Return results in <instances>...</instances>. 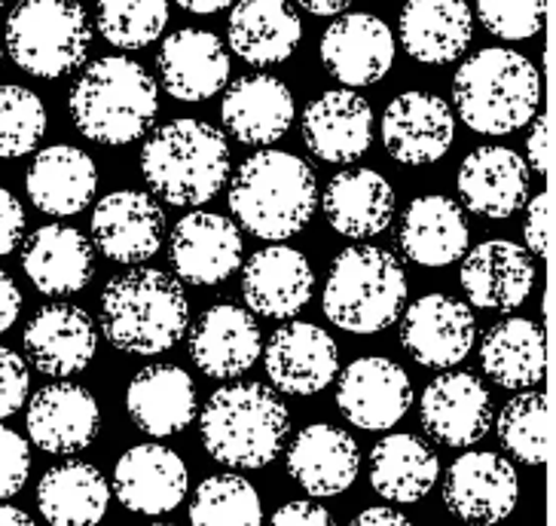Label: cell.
<instances>
[{
    "label": "cell",
    "instance_id": "cell-53",
    "mask_svg": "<svg viewBox=\"0 0 556 526\" xmlns=\"http://www.w3.org/2000/svg\"><path fill=\"white\" fill-rule=\"evenodd\" d=\"M180 10L187 13H197V16H212V13H220L227 10L232 0H175Z\"/></svg>",
    "mask_w": 556,
    "mask_h": 526
},
{
    "label": "cell",
    "instance_id": "cell-27",
    "mask_svg": "<svg viewBox=\"0 0 556 526\" xmlns=\"http://www.w3.org/2000/svg\"><path fill=\"white\" fill-rule=\"evenodd\" d=\"M303 141L315 160L333 165L355 163L374 141V111L352 89H330L303 114Z\"/></svg>",
    "mask_w": 556,
    "mask_h": 526
},
{
    "label": "cell",
    "instance_id": "cell-47",
    "mask_svg": "<svg viewBox=\"0 0 556 526\" xmlns=\"http://www.w3.org/2000/svg\"><path fill=\"white\" fill-rule=\"evenodd\" d=\"M22 239H25V209L16 193L0 187V258L13 254L22 246Z\"/></svg>",
    "mask_w": 556,
    "mask_h": 526
},
{
    "label": "cell",
    "instance_id": "cell-10",
    "mask_svg": "<svg viewBox=\"0 0 556 526\" xmlns=\"http://www.w3.org/2000/svg\"><path fill=\"white\" fill-rule=\"evenodd\" d=\"M477 340L475 310L450 295H426L404 310L401 346L431 371H450L468 359Z\"/></svg>",
    "mask_w": 556,
    "mask_h": 526
},
{
    "label": "cell",
    "instance_id": "cell-22",
    "mask_svg": "<svg viewBox=\"0 0 556 526\" xmlns=\"http://www.w3.org/2000/svg\"><path fill=\"white\" fill-rule=\"evenodd\" d=\"M315 291L309 258L294 246L261 248L242 263V297L248 313L263 318H294Z\"/></svg>",
    "mask_w": 556,
    "mask_h": 526
},
{
    "label": "cell",
    "instance_id": "cell-31",
    "mask_svg": "<svg viewBox=\"0 0 556 526\" xmlns=\"http://www.w3.org/2000/svg\"><path fill=\"white\" fill-rule=\"evenodd\" d=\"M294 96L288 83L269 74H248L229 83L220 104V116L229 135L254 148H269L278 138H285L294 123Z\"/></svg>",
    "mask_w": 556,
    "mask_h": 526
},
{
    "label": "cell",
    "instance_id": "cell-14",
    "mask_svg": "<svg viewBox=\"0 0 556 526\" xmlns=\"http://www.w3.org/2000/svg\"><path fill=\"white\" fill-rule=\"evenodd\" d=\"M392 28L374 13H345L330 22L328 32L321 34L318 55L321 65L343 89H361L379 83L394 65Z\"/></svg>",
    "mask_w": 556,
    "mask_h": 526
},
{
    "label": "cell",
    "instance_id": "cell-9",
    "mask_svg": "<svg viewBox=\"0 0 556 526\" xmlns=\"http://www.w3.org/2000/svg\"><path fill=\"white\" fill-rule=\"evenodd\" d=\"M520 480L514 465L492 450L462 453L443 480L446 511L475 526H492L507 521L517 509Z\"/></svg>",
    "mask_w": 556,
    "mask_h": 526
},
{
    "label": "cell",
    "instance_id": "cell-21",
    "mask_svg": "<svg viewBox=\"0 0 556 526\" xmlns=\"http://www.w3.org/2000/svg\"><path fill=\"white\" fill-rule=\"evenodd\" d=\"M190 490V472L172 447L150 441L129 447L114 468V493L131 514L160 517L175 511Z\"/></svg>",
    "mask_w": 556,
    "mask_h": 526
},
{
    "label": "cell",
    "instance_id": "cell-13",
    "mask_svg": "<svg viewBox=\"0 0 556 526\" xmlns=\"http://www.w3.org/2000/svg\"><path fill=\"white\" fill-rule=\"evenodd\" d=\"M266 377L281 394H318L340 374V346L312 322H288L263 346Z\"/></svg>",
    "mask_w": 556,
    "mask_h": 526
},
{
    "label": "cell",
    "instance_id": "cell-20",
    "mask_svg": "<svg viewBox=\"0 0 556 526\" xmlns=\"http://www.w3.org/2000/svg\"><path fill=\"white\" fill-rule=\"evenodd\" d=\"M25 428L34 447L52 456L80 453L99 438L101 411L96 394L77 383H52L28 401Z\"/></svg>",
    "mask_w": 556,
    "mask_h": 526
},
{
    "label": "cell",
    "instance_id": "cell-48",
    "mask_svg": "<svg viewBox=\"0 0 556 526\" xmlns=\"http://www.w3.org/2000/svg\"><path fill=\"white\" fill-rule=\"evenodd\" d=\"M266 526H337L333 514L312 499H294L269 517Z\"/></svg>",
    "mask_w": 556,
    "mask_h": 526
},
{
    "label": "cell",
    "instance_id": "cell-17",
    "mask_svg": "<svg viewBox=\"0 0 556 526\" xmlns=\"http://www.w3.org/2000/svg\"><path fill=\"white\" fill-rule=\"evenodd\" d=\"M419 419L438 444L453 450L475 447L492 428L490 389L475 374L443 371L422 392Z\"/></svg>",
    "mask_w": 556,
    "mask_h": 526
},
{
    "label": "cell",
    "instance_id": "cell-7",
    "mask_svg": "<svg viewBox=\"0 0 556 526\" xmlns=\"http://www.w3.org/2000/svg\"><path fill=\"white\" fill-rule=\"evenodd\" d=\"M407 291V273L392 251L352 246L330 263L321 310L333 328L370 337L401 318Z\"/></svg>",
    "mask_w": 556,
    "mask_h": 526
},
{
    "label": "cell",
    "instance_id": "cell-52",
    "mask_svg": "<svg viewBox=\"0 0 556 526\" xmlns=\"http://www.w3.org/2000/svg\"><path fill=\"white\" fill-rule=\"evenodd\" d=\"M306 13L312 16H337V13H343L345 7L352 3V0H296Z\"/></svg>",
    "mask_w": 556,
    "mask_h": 526
},
{
    "label": "cell",
    "instance_id": "cell-37",
    "mask_svg": "<svg viewBox=\"0 0 556 526\" xmlns=\"http://www.w3.org/2000/svg\"><path fill=\"white\" fill-rule=\"evenodd\" d=\"M480 364L486 377L502 389H532L547 371V340L532 318L510 315L492 325L480 340Z\"/></svg>",
    "mask_w": 556,
    "mask_h": 526
},
{
    "label": "cell",
    "instance_id": "cell-2",
    "mask_svg": "<svg viewBox=\"0 0 556 526\" xmlns=\"http://www.w3.org/2000/svg\"><path fill=\"white\" fill-rule=\"evenodd\" d=\"M67 111L83 138L123 148L144 138L160 114L156 80L126 55H104L71 86Z\"/></svg>",
    "mask_w": 556,
    "mask_h": 526
},
{
    "label": "cell",
    "instance_id": "cell-24",
    "mask_svg": "<svg viewBox=\"0 0 556 526\" xmlns=\"http://www.w3.org/2000/svg\"><path fill=\"white\" fill-rule=\"evenodd\" d=\"M456 190L465 212L505 221L520 212L529 197V165L517 150L477 148L458 165Z\"/></svg>",
    "mask_w": 556,
    "mask_h": 526
},
{
    "label": "cell",
    "instance_id": "cell-51",
    "mask_svg": "<svg viewBox=\"0 0 556 526\" xmlns=\"http://www.w3.org/2000/svg\"><path fill=\"white\" fill-rule=\"evenodd\" d=\"M349 526H413V524H409L407 514H401V511L367 509V511H361L358 517H355Z\"/></svg>",
    "mask_w": 556,
    "mask_h": 526
},
{
    "label": "cell",
    "instance_id": "cell-4",
    "mask_svg": "<svg viewBox=\"0 0 556 526\" xmlns=\"http://www.w3.org/2000/svg\"><path fill=\"white\" fill-rule=\"evenodd\" d=\"M141 175L153 197L178 209H199L212 202L229 178L227 135L205 120H172L144 141Z\"/></svg>",
    "mask_w": 556,
    "mask_h": 526
},
{
    "label": "cell",
    "instance_id": "cell-25",
    "mask_svg": "<svg viewBox=\"0 0 556 526\" xmlns=\"http://www.w3.org/2000/svg\"><path fill=\"white\" fill-rule=\"evenodd\" d=\"M288 475L312 499L345 493L361 475V450L355 438L328 423L300 428L288 447Z\"/></svg>",
    "mask_w": 556,
    "mask_h": 526
},
{
    "label": "cell",
    "instance_id": "cell-32",
    "mask_svg": "<svg viewBox=\"0 0 556 526\" xmlns=\"http://www.w3.org/2000/svg\"><path fill=\"white\" fill-rule=\"evenodd\" d=\"M227 40L245 65H281L303 40V22L288 0H239L229 10Z\"/></svg>",
    "mask_w": 556,
    "mask_h": 526
},
{
    "label": "cell",
    "instance_id": "cell-28",
    "mask_svg": "<svg viewBox=\"0 0 556 526\" xmlns=\"http://www.w3.org/2000/svg\"><path fill=\"white\" fill-rule=\"evenodd\" d=\"M160 77L172 99L197 104L227 89L229 55L220 37L202 28H180L160 47Z\"/></svg>",
    "mask_w": 556,
    "mask_h": 526
},
{
    "label": "cell",
    "instance_id": "cell-56",
    "mask_svg": "<svg viewBox=\"0 0 556 526\" xmlns=\"http://www.w3.org/2000/svg\"><path fill=\"white\" fill-rule=\"evenodd\" d=\"M0 65H3V47H0Z\"/></svg>",
    "mask_w": 556,
    "mask_h": 526
},
{
    "label": "cell",
    "instance_id": "cell-57",
    "mask_svg": "<svg viewBox=\"0 0 556 526\" xmlns=\"http://www.w3.org/2000/svg\"><path fill=\"white\" fill-rule=\"evenodd\" d=\"M153 526H175V524H153Z\"/></svg>",
    "mask_w": 556,
    "mask_h": 526
},
{
    "label": "cell",
    "instance_id": "cell-19",
    "mask_svg": "<svg viewBox=\"0 0 556 526\" xmlns=\"http://www.w3.org/2000/svg\"><path fill=\"white\" fill-rule=\"evenodd\" d=\"M458 281L468 297V306L510 313L532 295L535 258L510 239H486L465 251Z\"/></svg>",
    "mask_w": 556,
    "mask_h": 526
},
{
    "label": "cell",
    "instance_id": "cell-36",
    "mask_svg": "<svg viewBox=\"0 0 556 526\" xmlns=\"http://www.w3.org/2000/svg\"><path fill=\"white\" fill-rule=\"evenodd\" d=\"M441 477V460L416 435H386L370 450V487L394 505L426 499Z\"/></svg>",
    "mask_w": 556,
    "mask_h": 526
},
{
    "label": "cell",
    "instance_id": "cell-44",
    "mask_svg": "<svg viewBox=\"0 0 556 526\" xmlns=\"http://www.w3.org/2000/svg\"><path fill=\"white\" fill-rule=\"evenodd\" d=\"M31 475V450L28 441L10 426H0V499L22 493Z\"/></svg>",
    "mask_w": 556,
    "mask_h": 526
},
{
    "label": "cell",
    "instance_id": "cell-38",
    "mask_svg": "<svg viewBox=\"0 0 556 526\" xmlns=\"http://www.w3.org/2000/svg\"><path fill=\"white\" fill-rule=\"evenodd\" d=\"M108 505L111 487L89 462L52 465L37 484V509L50 526H99Z\"/></svg>",
    "mask_w": 556,
    "mask_h": 526
},
{
    "label": "cell",
    "instance_id": "cell-18",
    "mask_svg": "<svg viewBox=\"0 0 556 526\" xmlns=\"http://www.w3.org/2000/svg\"><path fill=\"white\" fill-rule=\"evenodd\" d=\"M25 359L43 377L65 379L80 374L99 352V328L74 303H50L31 315L22 334Z\"/></svg>",
    "mask_w": 556,
    "mask_h": 526
},
{
    "label": "cell",
    "instance_id": "cell-1",
    "mask_svg": "<svg viewBox=\"0 0 556 526\" xmlns=\"http://www.w3.org/2000/svg\"><path fill=\"white\" fill-rule=\"evenodd\" d=\"M101 337L129 355H163L190 328L180 281L153 266H135L101 291Z\"/></svg>",
    "mask_w": 556,
    "mask_h": 526
},
{
    "label": "cell",
    "instance_id": "cell-15",
    "mask_svg": "<svg viewBox=\"0 0 556 526\" xmlns=\"http://www.w3.org/2000/svg\"><path fill=\"white\" fill-rule=\"evenodd\" d=\"M242 254H245L242 230L224 214H184L172 230L168 258L178 281L187 285L214 288L227 281L242 266Z\"/></svg>",
    "mask_w": 556,
    "mask_h": 526
},
{
    "label": "cell",
    "instance_id": "cell-50",
    "mask_svg": "<svg viewBox=\"0 0 556 526\" xmlns=\"http://www.w3.org/2000/svg\"><path fill=\"white\" fill-rule=\"evenodd\" d=\"M18 313H22V291L13 276L0 270V334H7L16 325Z\"/></svg>",
    "mask_w": 556,
    "mask_h": 526
},
{
    "label": "cell",
    "instance_id": "cell-12",
    "mask_svg": "<svg viewBox=\"0 0 556 526\" xmlns=\"http://www.w3.org/2000/svg\"><path fill=\"white\" fill-rule=\"evenodd\" d=\"M92 248L114 263H144L160 254L165 214L144 190H114L96 202L89 221Z\"/></svg>",
    "mask_w": 556,
    "mask_h": 526
},
{
    "label": "cell",
    "instance_id": "cell-16",
    "mask_svg": "<svg viewBox=\"0 0 556 526\" xmlns=\"http://www.w3.org/2000/svg\"><path fill=\"white\" fill-rule=\"evenodd\" d=\"M389 156L404 165H431L443 160L456 141V114L441 96L401 92L389 101L379 123Z\"/></svg>",
    "mask_w": 556,
    "mask_h": 526
},
{
    "label": "cell",
    "instance_id": "cell-26",
    "mask_svg": "<svg viewBox=\"0 0 556 526\" xmlns=\"http://www.w3.org/2000/svg\"><path fill=\"white\" fill-rule=\"evenodd\" d=\"M22 270L47 297H71L96 279V248L77 227L47 224L22 239Z\"/></svg>",
    "mask_w": 556,
    "mask_h": 526
},
{
    "label": "cell",
    "instance_id": "cell-40",
    "mask_svg": "<svg viewBox=\"0 0 556 526\" xmlns=\"http://www.w3.org/2000/svg\"><path fill=\"white\" fill-rule=\"evenodd\" d=\"M498 441L523 465H544L551 456V401L541 392H520L498 413Z\"/></svg>",
    "mask_w": 556,
    "mask_h": 526
},
{
    "label": "cell",
    "instance_id": "cell-41",
    "mask_svg": "<svg viewBox=\"0 0 556 526\" xmlns=\"http://www.w3.org/2000/svg\"><path fill=\"white\" fill-rule=\"evenodd\" d=\"M168 0H99L96 28L116 50H144L163 37Z\"/></svg>",
    "mask_w": 556,
    "mask_h": 526
},
{
    "label": "cell",
    "instance_id": "cell-46",
    "mask_svg": "<svg viewBox=\"0 0 556 526\" xmlns=\"http://www.w3.org/2000/svg\"><path fill=\"white\" fill-rule=\"evenodd\" d=\"M523 248L539 261L551 251V193L547 190L526 205Z\"/></svg>",
    "mask_w": 556,
    "mask_h": 526
},
{
    "label": "cell",
    "instance_id": "cell-30",
    "mask_svg": "<svg viewBox=\"0 0 556 526\" xmlns=\"http://www.w3.org/2000/svg\"><path fill=\"white\" fill-rule=\"evenodd\" d=\"M131 423L150 438H172L197 419V386L178 364H150L126 389Z\"/></svg>",
    "mask_w": 556,
    "mask_h": 526
},
{
    "label": "cell",
    "instance_id": "cell-34",
    "mask_svg": "<svg viewBox=\"0 0 556 526\" xmlns=\"http://www.w3.org/2000/svg\"><path fill=\"white\" fill-rule=\"evenodd\" d=\"M25 190L34 209L52 217L80 214L99 190V168L89 153L71 145H52L40 150L28 165Z\"/></svg>",
    "mask_w": 556,
    "mask_h": 526
},
{
    "label": "cell",
    "instance_id": "cell-42",
    "mask_svg": "<svg viewBox=\"0 0 556 526\" xmlns=\"http://www.w3.org/2000/svg\"><path fill=\"white\" fill-rule=\"evenodd\" d=\"M47 135V104L18 83L0 86V160L28 156Z\"/></svg>",
    "mask_w": 556,
    "mask_h": 526
},
{
    "label": "cell",
    "instance_id": "cell-29",
    "mask_svg": "<svg viewBox=\"0 0 556 526\" xmlns=\"http://www.w3.org/2000/svg\"><path fill=\"white\" fill-rule=\"evenodd\" d=\"M471 242L465 209L456 199L441 193L416 197L407 205L397 230V246L404 258L426 270H441L465 258Z\"/></svg>",
    "mask_w": 556,
    "mask_h": 526
},
{
    "label": "cell",
    "instance_id": "cell-39",
    "mask_svg": "<svg viewBox=\"0 0 556 526\" xmlns=\"http://www.w3.org/2000/svg\"><path fill=\"white\" fill-rule=\"evenodd\" d=\"M263 502L242 475L205 477L190 502V526H261Z\"/></svg>",
    "mask_w": 556,
    "mask_h": 526
},
{
    "label": "cell",
    "instance_id": "cell-43",
    "mask_svg": "<svg viewBox=\"0 0 556 526\" xmlns=\"http://www.w3.org/2000/svg\"><path fill=\"white\" fill-rule=\"evenodd\" d=\"M547 0H477V18L498 40H529L541 32Z\"/></svg>",
    "mask_w": 556,
    "mask_h": 526
},
{
    "label": "cell",
    "instance_id": "cell-35",
    "mask_svg": "<svg viewBox=\"0 0 556 526\" xmlns=\"http://www.w3.org/2000/svg\"><path fill=\"white\" fill-rule=\"evenodd\" d=\"M321 209L330 227L345 239H374L392 227L394 190L374 168H345L330 178Z\"/></svg>",
    "mask_w": 556,
    "mask_h": 526
},
{
    "label": "cell",
    "instance_id": "cell-5",
    "mask_svg": "<svg viewBox=\"0 0 556 526\" xmlns=\"http://www.w3.org/2000/svg\"><path fill=\"white\" fill-rule=\"evenodd\" d=\"M199 435L214 462L254 472L281 456L291 435V413L269 386L236 383L208 398L199 413Z\"/></svg>",
    "mask_w": 556,
    "mask_h": 526
},
{
    "label": "cell",
    "instance_id": "cell-33",
    "mask_svg": "<svg viewBox=\"0 0 556 526\" xmlns=\"http://www.w3.org/2000/svg\"><path fill=\"white\" fill-rule=\"evenodd\" d=\"M401 47L419 65H450L475 37V13L465 0H409L401 10Z\"/></svg>",
    "mask_w": 556,
    "mask_h": 526
},
{
    "label": "cell",
    "instance_id": "cell-45",
    "mask_svg": "<svg viewBox=\"0 0 556 526\" xmlns=\"http://www.w3.org/2000/svg\"><path fill=\"white\" fill-rule=\"evenodd\" d=\"M28 386H31V374L25 359L13 349L0 346V419L22 411V404L28 401Z\"/></svg>",
    "mask_w": 556,
    "mask_h": 526
},
{
    "label": "cell",
    "instance_id": "cell-11",
    "mask_svg": "<svg viewBox=\"0 0 556 526\" xmlns=\"http://www.w3.org/2000/svg\"><path fill=\"white\" fill-rule=\"evenodd\" d=\"M337 377V408L352 426L364 431L394 428L413 404L407 371L386 355L355 359Z\"/></svg>",
    "mask_w": 556,
    "mask_h": 526
},
{
    "label": "cell",
    "instance_id": "cell-54",
    "mask_svg": "<svg viewBox=\"0 0 556 526\" xmlns=\"http://www.w3.org/2000/svg\"><path fill=\"white\" fill-rule=\"evenodd\" d=\"M0 526H37L22 509L13 505H0Z\"/></svg>",
    "mask_w": 556,
    "mask_h": 526
},
{
    "label": "cell",
    "instance_id": "cell-3",
    "mask_svg": "<svg viewBox=\"0 0 556 526\" xmlns=\"http://www.w3.org/2000/svg\"><path fill=\"white\" fill-rule=\"evenodd\" d=\"M318 209V181L312 165L288 150H257L239 165L229 184V212L236 227L257 239H291Z\"/></svg>",
    "mask_w": 556,
    "mask_h": 526
},
{
    "label": "cell",
    "instance_id": "cell-23",
    "mask_svg": "<svg viewBox=\"0 0 556 526\" xmlns=\"http://www.w3.org/2000/svg\"><path fill=\"white\" fill-rule=\"evenodd\" d=\"M261 325L236 303H214L190 328V359L205 377H242L261 359Z\"/></svg>",
    "mask_w": 556,
    "mask_h": 526
},
{
    "label": "cell",
    "instance_id": "cell-8",
    "mask_svg": "<svg viewBox=\"0 0 556 526\" xmlns=\"http://www.w3.org/2000/svg\"><path fill=\"white\" fill-rule=\"evenodd\" d=\"M3 43L25 74L59 80L89 55L92 18L77 0H22L7 18Z\"/></svg>",
    "mask_w": 556,
    "mask_h": 526
},
{
    "label": "cell",
    "instance_id": "cell-55",
    "mask_svg": "<svg viewBox=\"0 0 556 526\" xmlns=\"http://www.w3.org/2000/svg\"><path fill=\"white\" fill-rule=\"evenodd\" d=\"M7 3H13V0H0V10H3V7H7Z\"/></svg>",
    "mask_w": 556,
    "mask_h": 526
},
{
    "label": "cell",
    "instance_id": "cell-49",
    "mask_svg": "<svg viewBox=\"0 0 556 526\" xmlns=\"http://www.w3.org/2000/svg\"><path fill=\"white\" fill-rule=\"evenodd\" d=\"M532 132H529V141H526V165L535 172V175H547L551 172V120L547 114L532 116Z\"/></svg>",
    "mask_w": 556,
    "mask_h": 526
},
{
    "label": "cell",
    "instance_id": "cell-6",
    "mask_svg": "<svg viewBox=\"0 0 556 526\" xmlns=\"http://www.w3.org/2000/svg\"><path fill=\"white\" fill-rule=\"evenodd\" d=\"M541 74L523 52L490 47L465 59L453 80V108L471 132L510 135L539 114Z\"/></svg>",
    "mask_w": 556,
    "mask_h": 526
}]
</instances>
